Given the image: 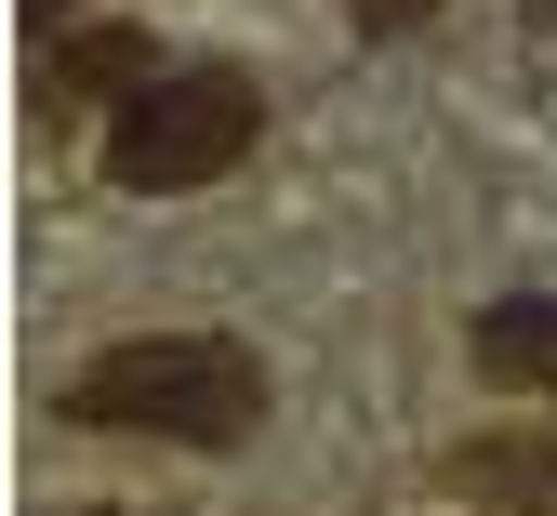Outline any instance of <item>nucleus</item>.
<instances>
[{
    "label": "nucleus",
    "mask_w": 557,
    "mask_h": 516,
    "mask_svg": "<svg viewBox=\"0 0 557 516\" xmlns=\"http://www.w3.org/2000/svg\"><path fill=\"white\" fill-rule=\"evenodd\" d=\"M252 133H265L252 66H160V80L120 93V119H107V186H133V199H199V186H226L252 160Z\"/></svg>",
    "instance_id": "f03ea898"
},
{
    "label": "nucleus",
    "mask_w": 557,
    "mask_h": 516,
    "mask_svg": "<svg viewBox=\"0 0 557 516\" xmlns=\"http://www.w3.org/2000/svg\"><path fill=\"white\" fill-rule=\"evenodd\" d=\"M478 372L557 398V291H505V305H478Z\"/></svg>",
    "instance_id": "20e7f679"
},
{
    "label": "nucleus",
    "mask_w": 557,
    "mask_h": 516,
    "mask_svg": "<svg viewBox=\"0 0 557 516\" xmlns=\"http://www.w3.org/2000/svg\"><path fill=\"white\" fill-rule=\"evenodd\" d=\"M66 424L94 437H173V451H239L265 424V357L239 331H147L66 372Z\"/></svg>",
    "instance_id": "f257e3e1"
},
{
    "label": "nucleus",
    "mask_w": 557,
    "mask_h": 516,
    "mask_svg": "<svg viewBox=\"0 0 557 516\" xmlns=\"http://www.w3.org/2000/svg\"><path fill=\"white\" fill-rule=\"evenodd\" d=\"M425 14H438V0H359V40H411Z\"/></svg>",
    "instance_id": "39448f33"
},
{
    "label": "nucleus",
    "mask_w": 557,
    "mask_h": 516,
    "mask_svg": "<svg viewBox=\"0 0 557 516\" xmlns=\"http://www.w3.org/2000/svg\"><path fill=\"white\" fill-rule=\"evenodd\" d=\"M27 14H40V27H66V14H81V0H27Z\"/></svg>",
    "instance_id": "423d86ee"
},
{
    "label": "nucleus",
    "mask_w": 557,
    "mask_h": 516,
    "mask_svg": "<svg viewBox=\"0 0 557 516\" xmlns=\"http://www.w3.org/2000/svg\"><path fill=\"white\" fill-rule=\"evenodd\" d=\"M147 80H160L147 27H81V40H53V66H40V106H94V93H147Z\"/></svg>",
    "instance_id": "7ed1b4c3"
}]
</instances>
